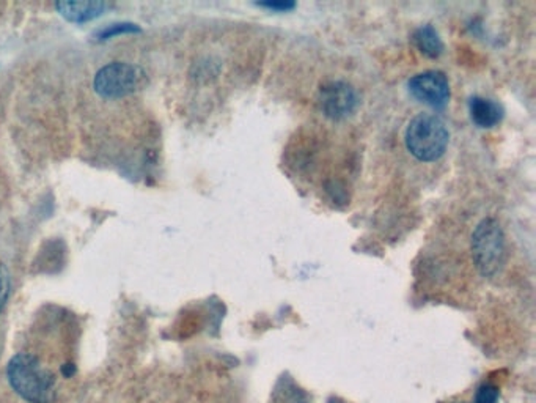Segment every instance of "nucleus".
<instances>
[{"label":"nucleus","mask_w":536,"mask_h":403,"mask_svg":"<svg viewBox=\"0 0 536 403\" xmlns=\"http://www.w3.org/2000/svg\"><path fill=\"white\" fill-rule=\"evenodd\" d=\"M7 377L12 390L29 403L56 400V375L30 353H18L10 359Z\"/></svg>","instance_id":"1"},{"label":"nucleus","mask_w":536,"mask_h":403,"mask_svg":"<svg viewBox=\"0 0 536 403\" xmlns=\"http://www.w3.org/2000/svg\"><path fill=\"white\" fill-rule=\"evenodd\" d=\"M447 125L439 117L421 114L411 120L406 129V147L415 158L433 162L445 153L448 147Z\"/></svg>","instance_id":"2"},{"label":"nucleus","mask_w":536,"mask_h":403,"mask_svg":"<svg viewBox=\"0 0 536 403\" xmlns=\"http://www.w3.org/2000/svg\"><path fill=\"white\" fill-rule=\"evenodd\" d=\"M147 81L141 66L125 62H112L96 73L93 87L98 95L117 100L134 93Z\"/></svg>","instance_id":"3"},{"label":"nucleus","mask_w":536,"mask_h":403,"mask_svg":"<svg viewBox=\"0 0 536 403\" xmlns=\"http://www.w3.org/2000/svg\"><path fill=\"white\" fill-rule=\"evenodd\" d=\"M472 256L485 276L496 275L504 267V232L496 219H485L477 225L472 235Z\"/></svg>","instance_id":"4"},{"label":"nucleus","mask_w":536,"mask_h":403,"mask_svg":"<svg viewBox=\"0 0 536 403\" xmlns=\"http://www.w3.org/2000/svg\"><path fill=\"white\" fill-rule=\"evenodd\" d=\"M409 92L421 104L444 110L450 100V83L441 71H425L409 81Z\"/></svg>","instance_id":"5"},{"label":"nucleus","mask_w":536,"mask_h":403,"mask_svg":"<svg viewBox=\"0 0 536 403\" xmlns=\"http://www.w3.org/2000/svg\"><path fill=\"white\" fill-rule=\"evenodd\" d=\"M359 98L352 85L343 81H333L321 87L319 104L324 116L333 120H343L358 108Z\"/></svg>","instance_id":"6"},{"label":"nucleus","mask_w":536,"mask_h":403,"mask_svg":"<svg viewBox=\"0 0 536 403\" xmlns=\"http://www.w3.org/2000/svg\"><path fill=\"white\" fill-rule=\"evenodd\" d=\"M469 112L472 122L479 128H494L504 118L502 106L481 96H473L469 101Z\"/></svg>","instance_id":"7"},{"label":"nucleus","mask_w":536,"mask_h":403,"mask_svg":"<svg viewBox=\"0 0 536 403\" xmlns=\"http://www.w3.org/2000/svg\"><path fill=\"white\" fill-rule=\"evenodd\" d=\"M108 5L104 2H60L57 4L58 13L64 16L65 20L83 24L101 16Z\"/></svg>","instance_id":"8"},{"label":"nucleus","mask_w":536,"mask_h":403,"mask_svg":"<svg viewBox=\"0 0 536 403\" xmlns=\"http://www.w3.org/2000/svg\"><path fill=\"white\" fill-rule=\"evenodd\" d=\"M415 43L421 54L429 58H437L444 51V43L433 26L420 27L415 33Z\"/></svg>","instance_id":"9"},{"label":"nucleus","mask_w":536,"mask_h":403,"mask_svg":"<svg viewBox=\"0 0 536 403\" xmlns=\"http://www.w3.org/2000/svg\"><path fill=\"white\" fill-rule=\"evenodd\" d=\"M137 32H141V29L135 26V24H131V22H118V24H112V26L106 27L104 31L98 33V39H109L118 37V35H123V33Z\"/></svg>","instance_id":"10"},{"label":"nucleus","mask_w":536,"mask_h":403,"mask_svg":"<svg viewBox=\"0 0 536 403\" xmlns=\"http://www.w3.org/2000/svg\"><path fill=\"white\" fill-rule=\"evenodd\" d=\"M10 288H12L10 273H8L7 267L4 263H0V312L10 296Z\"/></svg>","instance_id":"11"},{"label":"nucleus","mask_w":536,"mask_h":403,"mask_svg":"<svg viewBox=\"0 0 536 403\" xmlns=\"http://www.w3.org/2000/svg\"><path fill=\"white\" fill-rule=\"evenodd\" d=\"M498 390L496 386L492 384H483L477 392L475 397V403H497Z\"/></svg>","instance_id":"12"},{"label":"nucleus","mask_w":536,"mask_h":403,"mask_svg":"<svg viewBox=\"0 0 536 403\" xmlns=\"http://www.w3.org/2000/svg\"><path fill=\"white\" fill-rule=\"evenodd\" d=\"M263 7L271 8V10H281V12H287L294 8V4H287V2H281V4H275V2H269V4H263Z\"/></svg>","instance_id":"13"}]
</instances>
